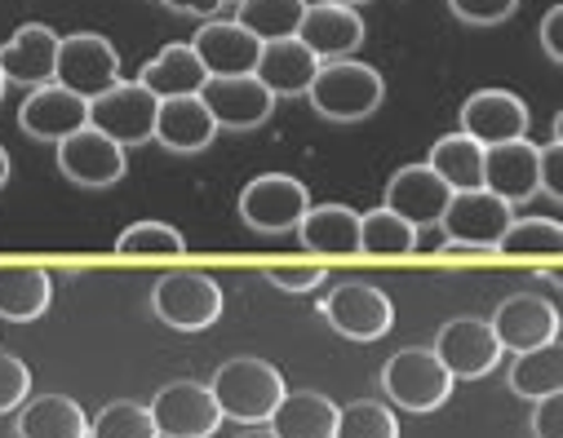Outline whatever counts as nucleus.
I'll list each match as a JSON object with an SVG mask.
<instances>
[{"label": "nucleus", "mask_w": 563, "mask_h": 438, "mask_svg": "<svg viewBox=\"0 0 563 438\" xmlns=\"http://www.w3.org/2000/svg\"><path fill=\"white\" fill-rule=\"evenodd\" d=\"M307 98L324 120L355 124V120H368L382 106L386 85H382L377 67H368L360 58H333V63H320Z\"/></svg>", "instance_id": "f257e3e1"}, {"label": "nucleus", "mask_w": 563, "mask_h": 438, "mask_svg": "<svg viewBox=\"0 0 563 438\" xmlns=\"http://www.w3.org/2000/svg\"><path fill=\"white\" fill-rule=\"evenodd\" d=\"M209 390H213L222 416H231L240 425H266V416L275 412V403L285 398V377H279L266 359L244 355V359L222 363L213 372Z\"/></svg>", "instance_id": "f03ea898"}, {"label": "nucleus", "mask_w": 563, "mask_h": 438, "mask_svg": "<svg viewBox=\"0 0 563 438\" xmlns=\"http://www.w3.org/2000/svg\"><path fill=\"white\" fill-rule=\"evenodd\" d=\"M152 311L174 333H205L222 319L227 297L213 274L205 270H169L152 288Z\"/></svg>", "instance_id": "7ed1b4c3"}, {"label": "nucleus", "mask_w": 563, "mask_h": 438, "mask_svg": "<svg viewBox=\"0 0 563 438\" xmlns=\"http://www.w3.org/2000/svg\"><path fill=\"white\" fill-rule=\"evenodd\" d=\"M382 394L395 407H404V412H435V407L449 403L453 377L435 359V350L408 346V350H399V355L386 359V368H382Z\"/></svg>", "instance_id": "20e7f679"}, {"label": "nucleus", "mask_w": 563, "mask_h": 438, "mask_svg": "<svg viewBox=\"0 0 563 438\" xmlns=\"http://www.w3.org/2000/svg\"><path fill=\"white\" fill-rule=\"evenodd\" d=\"M320 315L329 319V328L338 333V337H346V341H382L386 333H390V324H395V306H390V297L377 288V283H364V279H351V283H338L329 297H324V306H320Z\"/></svg>", "instance_id": "39448f33"}, {"label": "nucleus", "mask_w": 563, "mask_h": 438, "mask_svg": "<svg viewBox=\"0 0 563 438\" xmlns=\"http://www.w3.org/2000/svg\"><path fill=\"white\" fill-rule=\"evenodd\" d=\"M54 85L80 93L85 102H93L98 93H107L111 85H120V54L107 36L98 32H76L58 41V63H54Z\"/></svg>", "instance_id": "423d86ee"}, {"label": "nucleus", "mask_w": 563, "mask_h": 438, "mask_svg": "<svg viewBox=\"0 0 563 438\" xmlns=\"http://www.w3.org/2000/svg\"><path fill=\"white\" fill-rule=\"evenodd\" d=\"M156 111H161V98L152 89H143L137 80H120L89 102V124L120 146H143L156 137Z\"/></svg>", "instance_id": "0eeeda50"}, {"label": "nucleus", "mask_w": 563, "mask_h": 438, "mask_svg": "<svg viewBox=\"0 0 563 438\" xmlns=\"http://www.w3.org/2000/svg\"><path fill=\"white\" fill-rule=\"evenodd\" d=\"M311 209V195L298 178L289 173H262L240 191V217L257 235H285L298 231L302 213Z\"/></svg>", "instance_id": "6e6552de"}, {"label": "nucleus", "mask_w": 563, "mask_h": 438, "mask_svg": "<svg viewBox=\"0 0 563 438\" xmlns=\"http://www.w3.org/2000/svg\"><path fill=\"white\" fill-rule=\"evenodd\" d=\"M129 160H124V146L111 142L102 128L85 124L76 133H67L58 142V173L85 191H102V187H115L124 178Z\"/></svg>", "instance_id": "1a4fd4ad"}, {"label": "nucleus", "mask_w": 563, "mask_h": 438, "mask_svg": "<svg viewBox=\"0 0 563 438\" xmlns=\"http://www.w3.org/2000/svg\"><path fill=\"white\" fill-rule=\"evenodd\" d=\"M152 420L161 438H213L218 425L227 420L213 390L200 381H169L152 398Z\"/></svg>", "instance_id": "9d476101"}, {"label": "nucleus", "mask_w": 563, "mask_h": 438, "mask_svg": "<svg viewBox=\"0 0 563 438\" xmlns=\"http://www.w3.org/2000/svg\"><path fill=\"white\" fill-rule=\"evenodd\" d=\"M510 222H515V204H506L493 191L475 187V191H453V200H449V209L440 217V231H444V239L497 248V239L506 235Z\"/></svg>", "instance_id": "9b49d317"}, {"label": "nucleus", "mask_w": 563, "mask_h": 438, "mask_svg": "<svg viewBox=\"0 0 563 438\" xmlns=\"http://www.w3.org/2000/svg\"><path fill=\"white\" fill-rule=\"evenodd\" d=\"M431 350L449 368L453 381H479V377H488L501 363V346H497L488 319H471V315L444 324Z\"/></svg>", "instance_id": "f8f14e48"}, {"label": "nucleus", "mask_w": 563, "mask_h": 438, "mask_svg": "<svg viewBox=\"0 0 563 438\" xmlns=\"http://www.w3.org/2000/svg\"><path fill=\"white\" fill-rule=\"evenodd\" d=\"M449 200H453V191H449V182H444L431 165H404V169H395V178L386 182V209L399 213L412 231L440 226Z\"/></svg>", "instance_id": "ddd939ff"}, {"label": "nucleus", "mask_w": 563, "mask_h": 438, "mask_svg": "<svg viewBox=\"0 0 563 438\" xmlns=\"http://www.w3.org/2000/svg\"><path fill=\"white\" fill-rule=\"evenodd\" d=\"M488 328H493L501 350L523 355V350H537L545 341H559V311H554V302L537 297V292H515V297H506L497 306Z\"/></svg>", "instance_id": "4468645a"}, {"label": "nucleus", "mask_w": 563, "mask_h": 438, "mask_svg": "<svg viewBox=\"0 0 563 438\" xmlns=\"http://www.w3.org/2000/svg\"><path fill=\"white\" fill-rule=\"evenodd\" d=\"M541 146L519 137V142H497L484 146V191H493L506 204H528L541 195Z\"/></svg>", "instance_id": "2eb2a0df"}, {"label": "nucleus", "mask_w": 563, "mask_h": 438, "mask_svg": "<svg viewBox=\"0 0 563 438\" xmlns=\"http://www.w3.org/2000/svg\"><path fill=\"white\" fill-rule=\"evenodd\" d=\"M200 102L209 106L218 128H235V133L266 124L275 111V98L257 85V76H209Z\"/></svg>", "instance_id": "dca6fc26"}, {"label": "nucleus", "mask_w": 563, "mask_h": 438, "mask_svg": "<svg viewBox=\"0 0 563 438\" xmlns=\"http://www.w3.org/2000/svg\"><path fill=\"white\" fill-rule=\"evenodd\" d=\"M89 124V102L63 85H36L27 93V102L19 106V128L32 137V142H63L67 133L85 128Z\"/></svg>", "instance_id": "f3484780"}, {"label": "nucleus", "mask_w": 563, "mask_h": 438, "mask_svg": "<svg viewBox=\"0 0 563 438\" xmlns=\"http://www.w3.org/2000/svg\"><path fill=\"white\" fill-rule=\"evenodd\" d=\"M528 124H532V115H528L523 98L510 89H479L462 106V133H471L479 146L519 142V137H528Z\"/></svg>", "instance_id": "a211bd4d"}, {"label": "nucleus", "mask_w": 563, "mask_h": 438, "mask_svg": "<svg viewBox=\"0 0 563 438\" xmlns=\"http://www.w3.org/2000/svg\"><path fill=\"white\" fill-rule=\"evenodd\" d=\"M298 41L320 58V63H333V58H351L360 45H364V19L360 10H346V5H333V0H307V14L298 23Z\"/></svg>", "instance_id": "6ab92c4d"}, {"label": "nucleus", "mask_w": 563, "mask_h": 438, "mask_svg": "<svg viewBox=\"0 0 563 438\" xmlns=\"http://www.w3.org/2000/svg\"><path fill=\"white\" fill-rule=\"evenodd\" d=\"M320 71V58L298 41V36H285V41H266L262 54H257V85L271 93V98H307L311 80Z\"/></svg>", "instance_id": "aec40b11"}, {"label": "nucleus", "mask_w": 563, "mask_h": 438, "mask_svg": "<svg viewBox=\"0 0 563 438\" xmlns=\"http://www.w3.org/2000/svg\"><path fill=\"white\" fill-rule=\"evenodd\" d=\"M58 32L45 23H23L5 45H0V71L10 85H49L54 80V63H58Z\"/></svg>", "instance_id": "412c9836"}, {"label": "nucleus", "mask_w": 563, "mask_h": 438, "mask_svg": "<svg viewBox=\"0 0 563 438\" xmlns=\"http://www.w3.org/2000/svg\"><path fill=\"white\" fill-rule=\"evenodd\" d=\"M298 239L320 261L360 257V213L346 204H311L298 222Z\"/></svg>", "instance_id": "4be33fe9"}, {"label": "nucleus", "mask_w": 563, "mask_h": 438, "mask_svg": "<svg viewBox=\"0 0 563 438\" xmlns=\"http://www.w3.org/2000/svg\"><path fill=\"white\" fill-rule=\"evenodd\" d=\"M196 58L205 63L209 76H253L262 41L249 36L240 23H222V19H205V27L191 36Z\"/></svg>", "instance_id": "5701e85b"}, {"label": "nucleus", "mask_w": 563, "mask_h": 438, "mask_svg": "<svg viewBox=\"0 0 563 438\" xmlns=\"http://www.w3.org/2000/svg\"><path fill=\"white\" fill-rule=\"evenodd\" d=\"M218 137V124L209 115V106L200 102V93H187V98H161V111H156V137L165 151L174 156H196Z\"/></svg>", "instance_id": "b1692460"}, {"label": "nucleus", "mask_w": 563, "mask_h": 438, "mask_svg": "<svg viewBox=\"0 0 563 438\" xmlns=\"http://www.w3.org/2000/svg\"><path fill=\"white\" fill-rule=\"evenodd\" d=\"M54 302V279L36 261H5L0 266V319L5 324H32Z\"/></svg>", "instance_id": "393cba45"}, {"label": "nucleus", "mask_w": 563, "mask_h": 438, "mask_svg": "<svg viewBox=\"0 0 563 438\" xmlns=\"http://www.w3.org/2000/svg\"><path fill=\"white\" fill-rule=\"evenodd\" d=\"M338 425V403L320 390H285V398L275 403L266 416V429L275 438H333Z\"/></svg>", "instance_id": "a878e982"}, {"label": "nucleus", "mask_w": 563, "mask_h": 438, "mask_svg": "<svg viewBox=\"0 0 563 438\" xmlns=\"http://www.w3.org/2000/svg\"><path fill=\"white\" fill-rule=\"evenodd\" d=\"M14 434L19 438H89V416L67 394H41L19 407Z\"/></svg>", "instance_id": "bb28decb"}, {"label": "nucleus", "mask_w": 563, "mask_h": 438, "mask_svg": "<svg viewBox=\"0 0 563 438\" xmlns=\"http://www.w3.org/2000/svg\"><path fill=\"white\" fill-rule=\"evenodd\" d=\"M209 80L205 63L196 58L191 41L187 45H165L152 63H143V71H137V85L152 89L156 98H187V93H200Z\"/></svg>", "instance_id": "cd10ccee"}, {"label": "nucleus", "mask_w": 563, "mask_h": 438, "mask_svg": "<svg viewBox=\"0 0 563 438\" xmlns=\"http://www.w3.org/2000/svg\"><path fill=\"white\" fill-rule=\"evenodd\" d=\"M412 252H417V231L399 213H390L386 204L360 213V257H368V261H408Z\"/></svg>", "instance_id": "c85d7f7f"}, {"label": "nucleus", "mask_w": 563, "mask_h": 438, "mask_svg": "<svg viewBox=\"0 0 563 438\" xmlns=\"http://www.w3.org/2000/svg\"><path fill=\"white\" fill-rule=\"evenodd\" d=\"M427 165L449 182V191H475V187H484V146L471 133L440 137L431 146V160Z\"/></svg>", "instance_id": "c756f323"}, {"label": "nucleus", "mask_w": 563, "mask_h": 438, "mask_svg": "<svg viewBox=\"0 0 563 438\" xmlns=\"http://www.w3.org/2000/svg\"><path fill=\"white\" fill-rule=\"evenodd\" d=\"M506 381H510V390L519 398H532V403L545 398V394H559L563 390V346L559 341H545L537 350L515 355Z\"/></svg>", "instance_id": "7c9ffc66"}, {"label": "nucleus", "mask_w": 563, "mask_h": 438, "mask_svg": "<svg viewBox=\"0 0 563 438\" xmlns=\"http://www.w3.org/2000/svg\"><path fill=\"white\" fill-rule=\"evenodd\" d=\"M563 226L554 217H519L497 239V257L506 261H559Z\"/></svg>", "instance_id": "2f4dec72"}, {"label": "nucleus", "mask_w": 563, "mask_h": 438, "mask_svg": "<svg viewBox=\"0 0 563 438\" xmlns=\"http://www.w3.org/2000/svg\"><path fill=\"white\" fill-rule=\"evenodd\" d=\"M115 257L120 261H178V257H187V239H183V231H174L165 222H133L120 231Z\"/></svg>", "instance_id": "473e14b6"}, {"label": "nucleus", "mask_w": 563, "mask_h": 438, "mask_svg": "<svg viewBox=\"0 0 563 438\" xmlns=\"http://www.w3.org/2000/svg\"><path fill=\"white\" fill-rule=\"evenodd\" d=\"M235 10H240L235 23L266 45V41L298 36V23L307 14V0H240Z\"/></svg>", "instance_id": "72a5a7b5"}, {"label": "nucleus", "mask_w": 563, "mask_h": 438, "mask_svg": "<svg viewBox=\"0 0 563 438\" xmlns=\"http://www.w3.org/2000/svg\"><path fill=\"white\" fill-rule=\"evenodd\" d=\"M89 438H161V429L152 420V407L133 403V398H120V403H107L89 420Z\"/></svg>", "instance_id": "f704fd0d"}, {"label": "nucleus", "mask_w": 563, "mask_h": 438, "mask_svg": "<svg viewBox=\"0 0 563 438\" xmlns=\"http://www.w3.org/2000/svg\"><path fill=\"white\" fill-rule=\"evenodd\" d=\"M333 438H399V420H395V412L386 403L355 398V403L338 407Z\"/></svg>", "instance_id": "c9c22d12"}, {"label": "nucleus", "mask_w": 563, "mask_h": 438, "mask_svg": "<svg viewBox=\"0 0 563 438\" xmlns=\"http://www.w3.org/2000/svg\"><path fill=\"white\" fill-rule=\"evenodd\" d=\"M262 279L275 283L279 292H311L329 283V261H266Z\"/></svg>", "instance_id": "e433bc0d"}, {"label": "nucleus", "mask_w": 563, "mask_h": 438, "mask_svg": "<svg viewBox=\"0 0 563 438\" xmlns=\"http://www.w3.org/2000/svg\"><path fill=\"white\" fill-rule=\"evenodd\" d=\"M32 394V372L19 355H0V416L19 412Z\"/></svg>", "instance_id": "4c0bfd02"}, {"label": "nucleus", "mask_w": 563, "mask_h": 438, "mask_svg": "<svg viewBox=\"0 0 563 438\" xmlns=\"http://www.w3.org/2000/svg\"><path fill=\"white\" fill-rule=\"evenodd\" d=\"M449 10L471 27H497L519 10V0H449Z\"/></svg>", "instance_id": "58836bf2"}, {"label": "nucleus", "mask_w": 563, "mask_h": 438, "mask_svg": "<svg viewBox=\"0 0 563 438\" xmlns=\"http://www.w3.org/2000/svg\"><path fill=\"white\" fill-rule=\"evenodd\" d=\"M563 124L554 120V133H550V142L541 146V160H537V173H541V191L559 204L563 200Z\"/></svg>", "instance_id": "ea45409f"}, {"label": "nucleus", "mask_w": 563, "mask_h": 438, "mask_svg": "<svg viewBox=\"0 0 563 438\" xmlns=\"http://www.w3.org/2000/svg\"><path fill=\"white\" fill-rule=\"evenodd\" d=\"M532 438H563V398H559V394L537 398V412H532Z\"/></svg>", "instance_id": "a19ab883"}, {"label": "nucleus", "mask_w": 563, "mask_h": 438, "mask_svg": "<svg viewBox=\"0 0 563 438\" xmlns=\"http://www.w3.org/2000/svg\"><path fill=\"white\" fill-rule=\"evenodd\" d=\"M435 261H493L497 248H479V244H462V239H444L440 248H431Z\"/></svg>", "instance_id": "79ce46f5"}, {"label": "nucleus", "mask_w": 563, "mask_h": 438, "mask_svg": "<svg viewBox=\"0 0 563 438\" xmlns=\"http://www.w3.org/2000/svg\"><path fill=\"white\" fill-rule=\"evenodd\" d=\"M541 49L550 63H563V10L559 5L545 10V19H541Z\"/></svg>", "instance_id": "37998d69"}, {"label": "nucleus", "mask_w": 563, "mask_h": 438, "mask_svg": "<svg viewBox=\"0 0 563 438\" xmlns=\"http://www.w3.org/2000/svg\"><path fill=\"white\" fill-rule=\"evenodd\" d=\"M161 5L174 14H191V19H218V10L227 0H161Z\"/></svg>", "instance_id": "c03bdc74"}, {"label": "nucleus", "mask_w": 563, "mask_h": 438, "mask_svg": "<svg viewBox=\"0 0 563 438\" xmlns=\"http://www.w3.org/2000/svg\"><path fill=\"white\" fill-rule=\"evenodd\" d=\"M10 169H14V165H10V156H5V146H0V191H5V182H10Z\"/></svg>", "instance_id": "a18cd8bd"}, {"label": "nucleus", "mask_w": 563, "mask_h": 438, "mask_svg": "<svg viewBox=\"0 0 563 438\" xmlns=\"http://www.w3.org/2000/svg\"><path fill=\"white\" fill-rule=\"evenodd\" d=\"M240 438H275V434H271V429H266V425H253V429H244V434H240Z\"/></svg>", "instance_id": "49530a36"}, {"label": "nucleus", "mask_w": 563, "mask_h": 438, "mask_svg": "<svg viewBox=\"0 0 563 438\" xmlns=\"http://www.w3.org/2000/svg\"><path fill=\"white\" fill-rule=\"evenodd\" d=\"M333 5H346V10H360V5H368V0H333Z\"/></svg>", "instance_id": "de8ad7c7"}, {"label": "nucleus", "mask_w": 563, "mask_h": 438, "mask_svg": "<svg viewBox=\"0 0 563 438\" xmlns=\"http://www.w3.org/2000/svg\"><path fill=\"white\" fill-rule=\"evenodd\" d=\"M5 89H10V80H5V71H0V98H5Z\"/></svg>", "instance_id": "09e8293b"}, {"label": "nucleus", "mask_w": 563, "mask_h": 438, "mask_svg": "<svg viewBox=\"0 0 563 438\" xmlns=\"http://www.w3.org/2000/svg\"><path fill=\"white\" fill-rule=\"evenodd\" d=\"M227 5H240V0H227Z\"/></svg>", "instance_id": "8fccbe9b"}]
</instances>
